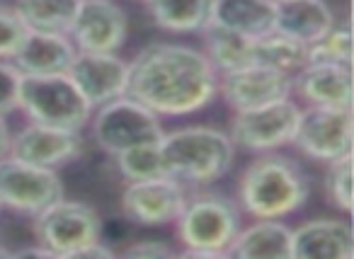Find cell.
<instances>
[{
    "label": "cell",
    "instance_id": "15",
    "mask_svg": "<svg viewBox=\"0 0 354 259\" xmlns=\"http://www.w3.org/2000/svg\"><path fill=\"white\" fill-rule=\"evenodd\" d=\"M218 97L231 112L277 102L291 97V75L260 64L243 66L218 75Z\"/></svg>",
    "mask_w": 354,
    "mask_h": 259
},
{
    "label": "cell",
    "instance_id": "6",
    "mask_svg": "<svg viewBox=\"0 0 354 259\" xmlns=\"http://www.w3.org/2000/svg\"><path fill=\"white\" fill-rule=\"evenodd\" d=\"M35 242L41 244L51 257H71L102 238V215L85 201L66 199L49 204L44 211L32 215Z\"/></svg>",
    "mask_w": 354,
    "mask_h": 259
},
{
    "label": "cell",
    "instance_id": "11",
    "mask_svg": "<svg viewBox=\"0 0 354 259\" xmlns=\"http://www.w3.org/2000/svg\"><path fill=\"white\" fill-rule=\"evenodd\" d=\"M187 199V186L170 175L127 182L119 196L122 215L141 228H165L180 215Z\"/></svg>",
    "mask_w": 354,
    "mask_h": 259
},
{
    "label": "cell",
    "instance_id": "27",
    "mask_svg": "<svg viewBox=\"0 0 354 259\" xmlns=\"http://www.w3.org/2000/svg\"><path fill=\"white\" fill-rule=\"evenodd\" d=\"M114 165L124 182L151 180V177L167 175L160 157V146L156 143H138V146L124 148L114 153Z\"/></svg>",
    "mask_w": 354,
    "mask_h": 259
},
{
    "label": "cell",
    "instance_id": "29",
    "mask_svg": "<svg viewBox=\"0 0 354 259\" xmlns=\"http://www.w3.org/2000/svg\"><path fill=\"white\" fill-rule=\"evenodd\" d=\"M30 27L12 6H0V61H10L25 41Z\"/></svg>",
    "mask_w": 354,
    "mask_h": 259
},
{
    "label": "cell",
    "instance_id": "25",
    "mask_svg": "<svg viewBox=\"0 0 354 259\" xmlns=\"http://www.w3.org/2000/svg\"><path fill=\"white\" fill-rule=\"evenodd\" d=\"M306 49H308L306 44L272 30L255 39L252 59L260 66H270V68H277L281 73L294 75L301 66H306Z\"/></svg>",
    "mask_w": 354,
    "mask_h": 259
},
{
    "label": "cell",
    "instance_id": "21",
    "mask_svg": "<svg viewBox=\"0 0 354 259\" xmlns=\"http://www.w3.org/2000/svg\"><path fill=\"white\" fill-rule=\"evenodd\" d=\"M277 6L272 0H214L212 22L257 39L274 30Z\"/></svg>",
    "mask_w": 354,
    "mask_h": 259
},
{
    "label": "cell",
    "instance_id": "1",
    "mask_svg": "<svg viewBox=\"0 0 354 259\" xmlns=\"http://www.w3.org/2000/svg\"><path fill=\"white\" fill-rule=\"evenodd\" d=\"M127 95L158 117H189L218 97V73L199 46L153 41L129 61Z\"/></svg>",
    "mask_w": 354,
    "mask_h": 259
},
{
    "label": "cell",
    "instance_id": "2",
    "mask_svg": "<svg viewBox=\"0 0 354 259\" xmlns=\"http://www.w3.org/2000/svg\"><path fill=\"white\" fill-rule=\"evenodd\" d=\"M310 180L284 153H260L243 167L236 182V204L250 218L284 220L306 206Z\"/></svg>",
    "mask_w": 354,
    "mask_h": 259
},
{
    "label": "cell",
    "instance_id": "30",
    "mask_svg": "<svg viewBox=\"0 0 354 259\" xmlns=\"http://www.w3.org/2000/svg\"><path fill=\"white\" fill-rule=\"evenodd\" d=\"M20 70L12 61H0V117L17 112V90H20Z\"/></svg>",
    "mask_w": 354,
    "mask_h": 259
},
{
    "label": "cell",
    "instance_id": "20",
    "mask_svg": "<svg viewBox=\"0 0 354 259\" xmlns=\"http://www.w3.org/2000/svg\"><path fill=\"white\" fill-rule=\"evenodd\" d=\"M335 12L325 0H289L277 6L274 32L308 46L335 25Z\"/></svg>",
    "mask_w": 354,
    "mask_h": 259
},
{
    "label": "cell",
    "instance_id": "19",
    "mask_svg": "<svg viewBox=\"0 0 354 259\" xmlns=\"http://www.w3.org/2000/svg\"><path fill=\"white\" fill-rule=\"evenodd\" d=\"M228 257L291 259V228L284 220L252 218L250 225H241Z\"/></svg>",
    "mask_w": 354,
    "mask_h": 259
},
{
    "label": "cell",
    "instance_id": "4",
    "mask_svg": "<svg viewBox=\"0 0 354 259\" xmlns=\"http://www.w3.org/2000/svg\"><path fill=\"white\" fill-rule=\"evenodd\" d=\"M175 233L185 257H228L233 240L243 225V211L236 199L221 191L199 186L185 199L175 218Z\"/></svg>",
    "mask_w": 354,
    "mask_h": 259
},
{
    "label": "cell",
    "instance_id": "13",
    "mask_svg": "<svg viewBox=\"0 0 354 259\" xmlns=\"http://www.w3.org/2000/svg\"><path fill=\"white\" fill-rule=\"evenodd\" d=\"M68 37L75 51H119L129 39V15L117 0H80Z\"/></svg>",
    "mask_w": 354,
    "mask_h": 259
},
{
    "label": "cell",
    "instance_id": "3",
    "mask_svg": "<svg viewBox=\"0 0 354 259\" xmlns=\"http://www.w3.org/2000/svg\"><path fill=\"white\" fill-rule=\"evenodd\" d=\"M158 146L165 172L185 186H212L223 180L238 151L226 131L204 124L165 131Z\"/></svg>",
    "mask_w": 354,
    "mask_h": 259
},
{
    "label": "cell",
    "instance_id": "28",
    "mask_svg": "<svg viewBox=\"0 0 354 259\" xmlns=\"http://www.w3.org/2000/svg\"><path fill=\"white\" fill-rule=\"evenodd\" d=\"M323 194L335 211L342 215L352 213V153L325 165Z\"/></svg>",
    "mask_w": 354,
    "mask_h": 259
},
{
    "label": "cell",
    "instance_id": "9",
    "mask_svg": "<svg viewBox=\"0 0 354 259\" xmlns=\"http://www.w3.org/2000/svg\"><path fill=\"white\" fill-rule=\"evenodd\" d=\"M66 196L59 170L32 165L20 157H0V206L22 215H37Z\"/></svg>",
    "mask_w": 354,
    "mask_h": 259
},
{
    "label": "cell",
    "instance_id": "35",
    "mask_svg": "<svg viewBox=\"0 0 354 259\" xmlns=\"http://www.w3.org/2000/svg\"><path fill=\"white\" fill-rule=\"evenodd\" d=\"M0 211H3V206H0Z\"/></svg>",
    "mask_w": 354,
    "mask_h": 259
},
{
    "label": "cell",
    "instance_id": "5",
    "mask_svg": "<svg viewBox=\"0 0 354 259\" xmlns=\"http://www.w3.org/2000/svg\"><path fill=\"white\" fill-rule=\"evenodd\" d=\"M17 109L27 122L83 131L93 117V104L83 97L68 73L20 75Z\"/></svg>",
    "mask_w": 354,
    "mask_h": 259
},
{
    "label": "cell",
    "instance_id": "32",
    "mask_svg": "<svg viewBox=\"0 0 354 259\" xmlns=\"http://www.w3.org/2000/svg\"><path fill=\"white\" fill-rule=\"evenodd\" d=\"M10 138H12L10 126H8L6 117H0V157H6L10 153Z\"/></svg>",
    "mask_w": 354,
    "mask_h": 259
},
{
    "label": "cell",
    "instance_id": "17",
    "mask_svg": "<svg viewBox=\"0 0 354 259\" xmlns=\"http://www.w3.org/2000/svg\"><path fill=\"white\" fill-rule=\"evenodd\" d=\"M354 230L347 215H320L291 228V257L352 259Z\"/></svg>",
    "mask_w": 354,
    "mask_h": 259
},
{
    "label": "cell",
    "instance_id": "18",
    "mask_svg": "<svg viewBox=\"0 0 354 259\" xmlns=\"http://www.w3.org/2000/svg\"><path fill=\"white\" fill-rule=\"evenodd\" d=\"M73 56L75 46L68 35L30 30L10 61L22 75H51L68 73Z\"/></svg>",
    "mask_w": 354,
    "mask_h": 259
},
{
    "label": "cell",
    "instance_id": "34",
    "mask_svg": "<svg viewBox=\"0 0 354 259\" xmlns=\"http://www.w3.org/2000/svg\"><path fill=\"white\" fill-rule=\"evenodd\" d=\"M136 3H146V0H136Z\"/></svg>",
    "mask_w": 354,
    "mask_h": 259
},
{
    "label": "cell",
    "instance_id": "12",
    "mask_svg": "<svg viewBox=\"0 0 354 259\" xmlns=\"http://www.w3.org/2000/svg\"><path fill=\"white\" fill-rule=\"evenodd\" d=\"M83 131H71V128L49 126V124L27 122L10 138V155L49 170L71 165L83 155Z\"/></svg>",
    "mask_w": 354,
    "mask_h": 259
},
{
    "label": "cell",
    "instance_id": "7",
    "mask_svg": "<svg viewBox=\"0 0 354 259\" xmlns=\"http://www.w3.org/2000/svg\"><path fill=\"white\" fill-rule=\"evenodd\" d=\"M88 126L93 143L107 155L138 143H156L165 133L162 117H158L146 104L136 102L129 95H122L102 107H95Z\"/></svg>",
    "mask_w": 354,
    "mask_h": 259
},
{
    "label": "cell",
    "instance_id": "33",
    "mask_svg": "<svg viewBox=\"0 0 354 259\" xmlns=\"http://www.w3.org/2000/svg\"><path fill=\"white\" fill-rule=\"evenodd\" d=\"M272 3H274V6H281V3H289V0H272Z\"/></svg>",
    "mask_w": 354,
    "mask_h": 259
},
{
    "label": "cell",
    "instance_id": "24",
    "mask_svg": "<svg viewBox=\"0 0 354 259\" xmlns=\"http://www.w3.org/2000/svg\"><path fill=\"white\" fill-rule=\"evenodd\" d=\"M12 8L30 30L68 35L80 0H15Z\"/></svg>",
    "mask_w": 354,
    "mask_h": 259
},
{
    "label": "cell",
    "instance_id": "16",
    "mask_svg": "<svg viewBox=\"0 0 354 259\" xmlns=\"http://www.w3.org/2000/svg\"><path fill=\"white\" fill-rule=\"evenodd\" d=\"M291 97L301 107L352 109V68L306 64L291 75Z\"/></svg>",
    "mask_w": 354,
    "mask_h": 259
},
{
    "label": "cell",
    "instance_id": "31",
    "mask_svg": "<svg viewBox=\"0 0 354 259\" xmlns=\"http://www.w3.org/2000/svg\"><path fill=\"white\" fill-rule=\"evenodd\" d=\"M177 249L170 247L165 240H156V238H146V240H136L129 247L122 249V257H133V259H160V257H175Z\"/></svg>",
    "mask_w": 354,
    "mask_h": 259
},
{
    "label": "cell",
    "instance_id": "23",
    "mask_svg": "<svg viewBox=\"0 0 354 259\" xmlns=\"http://www.w3.org/2000/svg\"><path fill=\"white\" fill-rule=\"evenodd\" d=\"M199 37H202V46H199V49L204 51V56H207L209 64L216 68L218 75L255 64V59H252L255 39L241 35V32H233V30H228V27L209 22V25L199 32Z\"/></svg>",
    "mask_w": 354,
    "mask_h": 259
},
{
    "label": "cell",
    "instance_id": "14",
    "mask_svg": "<svg viewBox=\"0 0 354 259\" xmlns=\"http://www.w3.org/2000/svg\"><path fill=\"white\" fill-rule=\"evenodd\" d=\"M68 75L95 109L127 95L129 61L119 51H75Z\"/></svg>",
    "mask_w": 354,
    "mask_h": 259
},
{
    "label": "cell",
    "instance_id": "8",
    "mask_svg": "<svg viewBox=\"0 0 354 259\" xmlns=\"http://www.w3.org/2000/svg\"><path fill=\"white\" fill-rule=\"evenodd\" d=\"M299 117L301 104L294 97L277 99V102H267L252 109H241V112H233L228 136L233 146L252 155L274 153L291 146Z\"/></svg>",
    "mask_w": 354,
    "mask_h": 259
},
{
    "label": "cell",
    "instance_id": "10",
    "mask_svg": "<svg viewBox=\"0 0 354 259\" xmlns=\"http://www.w3.org/2000/svg\"><path fill=\"white\" fill-rule=\"evenodd\" d=\"M291 146L313 162L337 160L349 155L354 146V114L352 109L337 107H301L296 133Z\"/></svg>",
    "mask_w": 354,
    "mask_h": 259
},
{
    "label": "cell",
    "instance_id": "26",
    "mask_svg": "<svg viewBox=\"0 0 354 259\" xmlns=\"http://www.w3.org/2000/svg\"><path fill=\"white\" fill-rule=\"evenodd\" d=\"M306 64H330L352 68V27L349 22H337L325 35L310 41L306 49Z\"/></svg>",
    "mask_w": 354,
    "mask_h": 259
},
{
    "label": "cell",
    "instance_id": "22",
    "mask_svg": "<svg viewBox=\"0 0 354 259\" xmlns=\"http://www.w3.org/2000/svg\"><path fill=\"white\" fill-rule=\"evenodd\" d=\"M151 22L170 35H199L212 22L214 0H146Z\"/></svg>",
    "mask_w": 354,
    "mask_h": 259
}]
</instances>
